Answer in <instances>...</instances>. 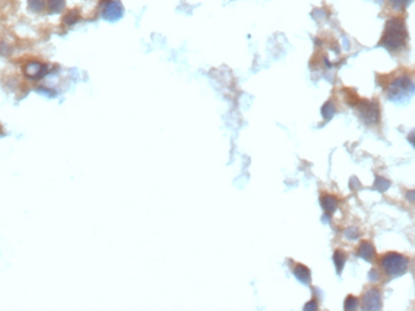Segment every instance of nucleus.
Instances as JSON below:
<instances>
[{
  "label": "nucleus",
  "mask_w": 415,
  "mask_h": 311,
  "mask_svg": "<svg viewBox=\"0 0 415 311\" xmlns=\"http://www.w3.org/2000/svg\"><path fill=\"white\" fill-rule=\"evenodd\" d=\"M414 90V83H413L412 78L407 76H400L396 78L395 81L391 82L388 84L387 95L391 100H398L399 98H404V96L409 95Z\"/></svg>",
  "instance_id": "obj_3"
},
{
  "label": "nucleus",
  "mask_w": 415,
  "mask_h": 311,
  "mask_svg": "<svg viewBox=\"0 0 415 311\" xmlns=\"http://www.w3.org/2000/svg\"><path fill=\"white\" fill-rule=\"evenodd\" d=\"M375 186L376 189H379L380 191H385V190L388 189V186H390V182L386 181V180L382 179V178H378L375 181Z\"/></svg>",
  "instance_id": "obj_18"
},
{
  "label": "nucleus",
  "mask_w": 415,
  "mask_h": 311,
  "mask_svg": "<svg viewBox=\"0 0 415 311\" xmlns=\"http://www.w3.org/2000/svg\"><path fill=\"white\" fill-rule=\"evenodd\" d=\"M322 206L327 213H332V212H335V209H336L337 207L336 198L330 196V195H327V196L322 197Z\"/></svg>",
  "instance_id": "obj_12"
},
{
  "label": "nucleus",
  "mask_w": 415,
  "mask_h": 311,
  "mask_svg": "<svg viewBox=\"0 0 415 311\" xmlns=\"http://www.w3.org/2000/svg\"><path fill=\"white\" fill-rule=\"evenodd\" d=\"M323 115H324L325 118H328V119H330V118L332 117V115H334V113H335V107L334 106L331 105V103L330 102H328V103H325L324 105V107H323Z\"/></svg>",
  "instance_id": "obj_17"
},
{
  "label": "nucleus",
  "mask_w": 415,
  "mask_h": 311,
  "mask_svg": "<svg viewBox=\"0 0 415 311\" xmlns=\"http://www.w3.org/2000/svg\"><path fill=\"white\" fill-rule=\"evenodd\" d=\"M410 3H412V0H388V4H390L391 8L395 9V10H403V9L407 8Z\"/></svg>",
  "instance_id": "obj_15"
},
{
  "label": "nucleus",
  "mask_w": 415,
  "mask_h": 311,
  "mask_svg": "<svg viewBox=\"0 0 415 311\" xmlns=\"http://www.w3.org/2000/svg\"><path fill=\"white\" fill-rule=\"evenodd\" d=\"M28 8L33 13H42L47 10V0H28Z\"/></svg>",
  "instance_id": "obj_13"
},
{
  "label": "nucleus",
  "mask_w": 415,
  "mask_h": 311,
  "mask_svg": "<svg viewBox=\"0 0 415 311\" xmlns=\"http://www.w3.org/2000/svg\"><path fill=\"white\" fill-rule=\"evenodd\" d=\"M380 262L386 275L391 277H397L407 271L409 260L407 257L399 254V253L391 252L383 255Z\"/></svg>",
  "instance_id": "obj_2"
},
{
  "label": "nucleus",
  "mask_w": 415,
  "mask_h": 311,
  "mask_svg": "<svg viewBox=\"0 0 415 311\" xmlns=\"http://www.w3.org/2000/svg\"><path fill=\"white\" fill-rule=\"evenodd\" d=\"M123 6L118 0H111L104 6L103 17L106 21H117L123 16Z\"/></svg>",
  "instance_id": "obj_6"
},
{
  "label": "nucleus",
  "mask_w": 415,
  "mask_h": 311,
  "mask_svg": "<svg viewBox=\"0 0 415 311\" xmlns=\"http://www.w3.org/2000/svg\"><path fill=\"white\" fill-rule=\"evenodd\" d=\"M381 308V293L376 288H369L363 295V309L378 310Z\"/></svg>",
  "instance_id": "obj_7"
},
{
  "label": "nucleus",
  "mask_w": 415,
  "mask_h": 311,
  "mask_svg": "<svg viewBox=\"0 0 415 311\" xmlns=\"http://www.w3.org/2000/svg\"><path fill=\"white\" fill-rule=\"evenodd\" d=\"M48 72H49V68H48L47 65L37 61V60L28 61L23 66V74H25L26 78L31 79V81H39V79L44 78Z\"/></svg>",
  "instance_id": "obj_4"
},
{
  "label": "nucleus",
  "mask_w": 415,
  "mask_h": 311,
  "mask_svg": "<svg viewBox=\"0 0 415 311\" xmlns=\"http://www.w3.org/2000/svg\"><path fill=\"white\" fill-rule=\"evenodd\" d=\"M312 309H313V310H314V309H317V305H315V304H314V301H312V303H311L310 305H308V304H307V305L305 306V310H312Z\"/></svg>",
  "instance_id": "obj_19"
},
{
  "label": "nucleus",
  "mask_w": 415,
  "mask_h": 311,
  "mask_svg": "<svg viewBox=\"0 0 415 311\" xmlns=\"http://www.w3.org/2000/svg\"><path fill=\"white\" fill-rule=\"evenodd\" d=\"M407 28L402 18L393 17L386 22L381 45L390 51H396L403 48L407 42Z\"/></svg>",
  "instance_id": "obj_1"
},
{
  "label": "nucleus",
  "mask_w": 415,
  "mask_h": 311,
  "mask_svg": "<svg viewBox=\"0 0 415 311\" xmlns=\"http://www.w3.org/2000/svg\"><path fill=\"white\" fill-rule=\"evenodd\" d=\"M79 18H81V16H79L78 11L69 10L67 11L64 17H62V22H64V25L67 26V27H71V26L76 25V23L78 22Z\"/></svg>",
  "instance_id": "obj_11"
},
{
  "label": "nucleus",
  "mask_w": 415,
  "mask_h": 311,
  "mask_svg": "<svg viewBox=\"0 0 415 311\" xmlns=\"http://www.w3.org/2000/svg\"><path fill=\"white\" fill-rule=\"evenodd\" d=\"M359 115L365 119L366 123H376L379 120V107L378 103L373 101H362L358 105Z\"/></svg>",
  "instance_id": "obj_5"
},
{
  "label": "nucleus",
  "mask_w": 415,
  "mask_h": 311,
  "mask_svg": "<svg viewBox=\"0 0 415 311\" xmlns=\"http://www.w3.org/2000/svg\"><path fill=\"white\" fill-rule=\"evenodd\" d=\"M334 260L335 264H336L337 271L340 272L342 270V267H344L345 262H346V255H345V253L341 252V250H336L334 255Z\"/></svg>",
  "instance_id": "obj_14"
},
{
  "label": "nucleus",
  "mask_w": 415,
  "mask_h": 311,
  "mask_svg": "<svg viewBox=\"0 0 415 311\" xmlns=\"http://www.w3.org/2000/svg\"><path fill=\"white\" fill-rule=\"evenodd\" d=\"M66 8V0H47V10L50 14H59Z\"/></svg>",
  "instance_id": "obj_10"
},
{
  "label": "nucleus",
  "mask_w": 415,
  "mask_h": 311,
  "mask_svg": "<svg viewBox=\"0 0 415 311\" xmlns=\"http://www.w3.org/2000/svg\"><path fill=\"white\" fill-rule=\"evenodd\" d=\"M357 254L361 258L365 260H371L373 257L375 255V248L371 245L370 242H362V245L359 246L358 253Z\"/></svg>",
  "instance_id": "obj_8"
},
{
  "label": "nucleus",
  "mask_w": 415,
  "mask_h": 311,
  "mask_svg": "<svg viewBox=\"0 0 415 311\" xmlns=\"http://www.w3.org/2000/svg\"><path fill=\"white\" fill-rule=\"evenodd\" d=\"M358 306V299L354 298L353 295L347 296L346 303H345V309L346 310H354Z\"/></svg>",
  "instance_id": "obj_16"
},
{
  "label": "nucleus",
  "mask_w": 415,
  "mask_h": 311,
  "mask_svg": "<svg viewBox=\"0 0 415 311\" xmlns=\"http://www.w3.org/2000/svg\"><path fill=\"white\" fill-rule=\"evenodd\" d=\"M294 272H295V276L297 277V279H300L301 282H303V283H310L311 271L308 267L305 266V265H301V264L296 265Z\"/></svg>",
  "instance_id": "obj_9"
}]
</instances>
